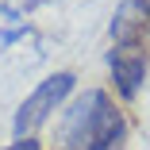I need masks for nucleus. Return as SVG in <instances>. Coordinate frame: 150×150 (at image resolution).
Instances as JSON below:
<instances>
[{
  "instance_id": "obj_5",
  "label": "nucleus",
  "mask_w": 150,
  "mask_h": 150,
  "mask_svg": "<svg viewBox=\"0 0 150 150\" xmlns=\"http://www.w3.org/2000/svg\"><path fill=\"white\" fill-rule=\"evenodd\" d=\"M0 150H42V146H39V139H35V135H27V139H16V142L0 146Z\"/></svg>"
},
{
  "instance_id": "obj_1",
  "label": "nucleus",
  "mask_w": 150,
  "mask_h": 150,
  "mask_svg": "<svg viewBox=\"0 0 150 150\" xmlns=\"http://www.w3.org/2000/svg\"><path fill=\"white\" fill-rule=\"evenodd\" d=\"M127 135V119L104 88H85L66 112L62 150H119Z\"/></svg>"
},
{
  "instance_id": "obj_6",
  "label": "nucleus",
  "mask_w": 150,
  "mask_h": 150,
  "mask_svg": "<svg viewBox=\"0 0 150 150\" xmlns=\"http://www.w3.org/2000/svg\"><path fill=\"white\" fill-rule=\"evenodd\" d=\"M135 4V12H139V19H142V27L150 31V0H131Z\"/></svg>"
},
{
  "instance_id": "obj_2",
  "label": "nucleus",
  "mask_w": 150,
  "mask_h": 150,
  "mask_svg": "<svg viewBox=\"0 0 150 150\" xmlns=\"http://www.w3.org/2000/svg\"><path fill=\"white\" fill-rule=\"evenodd\" d=\"M73 85H77V77H73L69 69H58V73L42 77V81L31 88V96H27V100L16 108V119H12L16 139L35 135V131L46 123V119H50V112H58V108L66 104V96L73 93Z\"/></svg>"
},
{
  "instance_id": "obj_3",
  "label": "nucleus",
  "mask_w": 150,
  "mask_h": 150,
  "mask_svg": "<svg viewBox=\"0 0 150 150\" xmlns=\"http://www.w3.org/2000/svg\"><path fill=\"white\" fill-rule=\"evenodd\" d=\"M108 66H112L115 93L123 100H135L139 88H142V81H146V46H142V39L115 42L108 50Z\"/></svg>"
},
{
  "instance_id": "obj_7",
  "label": "nucleus",
  "mask_w": 150,
  "mask_h": 150,
  "mask_svg": "<svg viewBox=\"0 0 150 150\" xmlns=\"http://www.w3.org/2000/svg\"><path fill=\"white\" fill-rule=\"evenodd\" d=\"M39 4H46V0H27V8H39Z\"/></svg>"
},
{
  "instance_id": "obj_4",
  "label": "nucleus",
  "mask_w": 150,
  "mask_h": 150,
  "mask_svg": "<svg viewBox=\"0 0 150 150\" xmlns=\"http://www.w3.org/2000/svg\"><path fill=\"white\" fill-rule=\"evenodd\" d=\"M23 31H27V23L19 19V12L4 4V8H0V46H12Z\"/></svg>"
}]
</instances>
